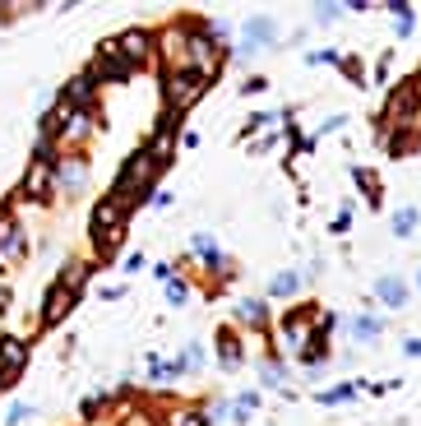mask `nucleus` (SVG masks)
Masks as SVG:
<instances>
[{
	"instance_id": "obj_1",
	"label": "nucleus",
	"mask_w": 421,
	"mask_h": 426,
	"mask_svg": "<svg viewBox=\"0 0 421 426\" xmlns=\"http://www.w3.org/2000/svg\"><path fill=\"white\" fill-rule=\"evenodd\" d=\"M204 93H209V75H200V70H171L167 75V112H186L190 102H200Z\"/></svg>"
},
{
	"instance_id": "obj_2",
	"label": "nucleus",
	"mask_w": 421,
	"mask_h": 426,
	"mask_svg": "<svg viewBox=\"0 0 421 426\" xmlns=\"http://www.w3.org/2000/svg\"><path fill=\"white\" fill-rule=\"evenodd\" d=\"M121 232H125V209L116 200H102L93 209V246H98V255H111L121 246Z\"/></svg>"
},
{
	"instance_id": "obj_3",
	"label": "nucleus",
	"mask_w": 421,
	"mask_h": 426,
	"mask_svg": "<svg viewBox=\"0 0 421 426\" xmlns=\"http://www.w3.org/2000/svg\"><path fill=\"white\" fill-rule=\"evenodd\" d=\"M130 75H134V65L116 51V42H102L98 60H93V79H116V84H121V79H130Z\"/></svg>"
},
{
	"instance_id": "obj_4",
	"label": "nucleus",
	"mask_w": 421,
	"mask_h": 426,
	"mask_svg": "<svg viewBox=\"0 0 421 426\" xmlns=\"http://www.w3.org/2000/svg\"><path fill=\"white\" fill-rule=\"evenodd\" d=\"M23 361H28V343H23V338H0V389L14 385Z\"/></svg>"
},
{
	"instance_id": "obj_5",
	"label": "nucleus",
	"mask_w": 421,
	"mask_h": 426,
	"mask_svg": "<svg viewBox=\"0 0 421 426\" xmlns=\"http://www.w3.org/2000/svg\"><path fill=\"white\" fill-rule=\"evenodd\" d=\"M389 116L399 125H412V116H417V84H403V89L389 93Z\"/></svg>"
},
{
	"instance_id": "obj_6",
	"label": "nucleus",
	"mask_w": 421,
	"mask_h": 426,
	"mask_svg": "<svg viewBox=\"0 0 421 426\" xmlns=\"http://www.w3.org/2000/svg\"><path fill=\"white\" fill-rule=\"evenodd\" d=\"M148 42H153V37H148L144 28H130V33H125L121 42H116V51H121V56L130 60V65H144V60L153 56V51H148Z\"/></svg>"
},
{
	"instance_id": "obj_7",
	"label": "nucleus",
	"mask_w": 421,
	"mask_h": 426,
	"mask_svg": "<svg viewBox=\"0 0 421 426\" xmlns=\"http://www.w3.org/2000/svg\"><path fill=\"white\" fill-rule=\"evenodd\" d=\"M93 84H98V79H93V70L75 75V79H70V89H65V98H60V102H65L70 112H84V107L93 102Z\"/></svg>"
},
{
	"instance_id": "obj_8",
	"label": "nucleus",
	"mask_w": 421,
	"mask_h": 426,
	"mask_svg": "<svg viewBox=\"0 0 421 426\" xmlns=\"http://www.w3.org/2000/svg\"><path fill=\"white\" fill-rule=\"evenodd\" d=\"M84 181H89V162H84V157H65V162L56 167V186H60V191H79Z\"/></svg>"
},
{
	"instance_id": "obj_9",
	"label": "nucleus",
	"mask_w": 421,
	"mask_h": 426,
	"mask_svg": "<svg viewBox=\"0 0 421 426\" xmlns=\"http://www.w3.org/2000/svg\"><path fill=\"white\" fill-rule=\"evenodd\" d=\"M375 297H380V306H389V311H403V306H408V283L403 278H380Z\"/></svg>"
},
{
	"instance_id": "obj_10",
	"label": "nucleus",
	"mask_w": 421,
	"mask_h": 426,
	"mask_svg": "<svg viewBox=\"0 0 421 426\" xmlns=\"http://www.w3.org/2000/svg\"><path fill=\"white\" fill-rule=\"evenodd\" d=\"M70 302H75V292H70L65 283H51V292H46V315H42V325H56V320L70 311Z\"/></svg>"
},
{
	"instance_id": "obj_11",
	"label": "nucleus",
	"mask_w": 421,
	"mask_h": 426,
	"mask_svg": "<svg viewBox=\"0 0 421 426\" xmlns=\"http://www.w3.org/2000/svg\"><path fill=\"white\" fill-rule=\"evenodd\" d=\"M65 144H79V139H89L93 135V112H89V107H84V112H70L65 116Z\"/></svg>"
},
{
	"instance_id": "obj_12",
	"label": "nucleus",
	"mask_w": 421,
	"mask_h": 426,
	"mask_svg": "<svg viewBox=\"0 0 421 426\" xmlns=\"http://www.w3.org/2000/svg\"><path fill=\"white\" fill-rule=\"evenodd\" d=\"M23 195H33V200H51V167H42V162H37L33 176L23 181Z\"/></svg>"
},
{
	"instance_id": "obj_13",
	"label": "nucleus",
	"mask_w": 421,
	"mask_h": 426,
	"mask_svg": "<svg viewBox=\"0 0 421 426\" xmlns=\"http://www.w3.org/2000/svg\"><path fill=\"white\" fill-rule=\"evenodd\" d=\"M245 51H264V42H273V19H255L250 28H245Z\"/></svg>"
},
{
	"instance_id": "obj_14",
	"label": "nucleus",
	"mask_w": 421,
	"mask_h": 426,
	"mask_svg": "<svg viewBox=\"0 0 421 426\" xmlns=\"http://www.w3.org/2000/svg\"><path fill=\"white\" fill-rule=\"evenodd\" d=\"M218 357H222V366H236V361H241V343H236L232 329H222L218 334Z\"/></svg>"
},
{
	"instance_id": "obj_15",
	"label": "nucleus",
	"mask_w": 421,
	"mask_h": 426,
	"mask_svg": "<svg viewBox=\"0 0 421 426\" xmlns=\"http://www.w3.org/2000/svg\"><path fill=\"white\" fill-rule=\"evenodd\" d=\"M236 320H241V325H264V320H268V306L264 302H241V306H236Z\"/></svg>"
},
{
	"instance_id": "obj_16",
	"label": "nucleus",
	"mask_w": 421,
	"mask_h": 426,
	"mask_svg": "<svg viewBox=\"0 0 421 426\" xmlns=\"http://www.w3.org/2000/svg\"><path fill=\"white\" fill-rule=\"evenodd\" d=\"M89 273H93V264H84V259H79V264H70V273H65V278H60V283H65V288H70V292H75V297H79V288L89 283Z\"/></svg>"
},
{
	"instance_id": "obj_17",
	"label": "nucleus",
	"mask_w": 421,
	"mask_h": 426,
	"mask_svg": "<svg viewBox=\"0 0 421 426\" xmlns=\"http://www.w3.org/2000/svg\"><path fill=\"white\" fill-rule=\"evenodd\" d=\"M352 334H356V338H375V334H380V320H375V315H361V320L352 325Z\"/></svg>"
},
{
	"instance_id": "obj_18",
	"label": "nucleus",
	"mask_w": 421,
	"mask_h": 426,
	"mask_svg": "<svg viewBox=\"0 0 421 426\" xmlns=\"http://www.w3.org/2000/svg\"><path fill=\"white\" fill-rule=\"evenodd\" d=\"M297 273H278V278H273V297H292V292H297Z\"/></svg>"
},
{
	"instance_id": "obj_19",
	"label": "nucleus",
	"mask_w": 421,
	"mask_h": 426,
	"mask_svg": "<svg viewBox=\"0 0 421 426\" xmlns=\"http://www.w3.org/2000/svg\"><path fill=\"white\" fill-rule=\"evenodd\" d=\"M167 297H171V306H181L190 297V283L186 278H171V283H167Z\"/></svg>"
},
{
	"instance_id": "obj_20",
	"label": "nucleus",
	"mask_w": 421,
	"mask_h": 426,
	"mask_svg": "<svg viewBox=\"0 0 421 426\" xmlns=\"http://www.w3.org/2000/svg\"><path fill=\"white\" fill-rule=\"evenodd\" d=\"M412 227H417V209H403L399 218H394V232H399V236H408Z\"/></svg>"
},
{
	"instance_id": "obj_21",
	"label": "nucleus",
	"mask_w": 421,
	"mask_h": 426,
	"mask_svg": "<svg viewBox=\"0 0 421 426\" xmlns=\"http://www.w3.org/2000/svg\"><path fill=\"white\" fill-rule=\"evenodd\" d=\"M394 10H399V14H394V23H399V33L408 37V33H412V5H394Z\"/></svg>"
},
{
	"instance_id": "obj_22",
	"label": "nucleus",
	"mask_w": 421,
	"mask_h": 426,
	"mask_svg": "<svg viewBox=\"0 0 421 426\" xmlns=\"http://www.w3.org/2000/svg\"><path fill=\"white\" fill-rule=\"evenodd\" d=\"M167 426H209V417H200V413H176Z\"/></svg>"
},
{
	"instance_id": "obj_23",
	"label": "nucleus",
	"mask_w": 421,
	"mask_h": 426,
	"mask_svg": "<svg viewBox=\"0 0 421 426\" xmlns=\"http://www.w3.org/2000/svg\"><path fill=\"white\" fill-rule=\"evenodd\" d=\"M384 148L399 157V153H408V148H412V139H408V135H389V139H384Z\"/></svg>"
},
{
	"instance_id": "obj_24",
	"label": "nucleus",
	"mask_w": 421,
	"mask_h": 426,
	"mask_svg": "<svg viewBox=\"0 0 421 426\" xmlns=\"http://www.w3.org/2000/svg\"><path fill=\"white\" fill-rule=\"evenodd\" d=\"M343 399H352V385H338V389L320 394V404H343Z\"/></svg>"
},
{
	"instance_id": "obj_25",
	"label": "nucleus",
	"mask_w": 421,
	"mask_h": 426,
	"mask_svg": "<svg viewBox=\"0 0 421 426\" xmlns=\"http://www.w3.org/2000/svg\"><path fill=\"white\" fill-rule=\"evenodd\" d=\"M144 264H148V259L139 255V250H134V255H125V273H139V269H144Z\"/></svg>"
},
{
	"instance_id": "obj_26",
	"label": "nucleus",
	"mask_w": 421,
	"mask_h": 426,
	"mask_svg": "<svg viewBox=\"0 0 421 426\" xmlns=\"http://www.w3.org/2000/svg\"><path fill=\"white\" fill-rule=\"evenodd\" d=\"M408 357H421V338H408Z\"/></svg>"
}]
</instances>
